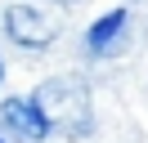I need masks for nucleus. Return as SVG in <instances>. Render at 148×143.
I'll return each mask as SVG.
<instances>
[{
	"label": "nucleus",
	"instance_id": "obj_1",
	"mask_svg": "<svg viewBox=\"0 0 148 143\" xmlns=\"http://www.w3.org/2000/svg\"><path fill=\"white\" fill-rule=\"evenodd\" d=\"M32 107H36V116L45 121L49 134H67V139H76V134H90V89L81 85V80L72 76H54V80H40L36 94L27 98Z\"/></svg>",
	"mask_w": 148,
	"mask_h": 143
},
{
	"label": "nucleus",
	"instance_id": "obj_2",
	"mask_svg": "<svg viewBox=\"0 0 148 143\" xmlns=\"http://www.w3.org/2000/svg\"><path fill=\"white\" fill-rule=\"evenodd\" d=\"M5 31H9L14 45L40 49V45H49L63 31V14L49 9V5H9L5 9Z\"/></svg>",
	"mask_w": 148,
	"mask_h": 143
},
{
	"label": "nucleus",
	"instance_id": "obj_3",
	"mask_svg": "<svg viewBox=\"0 0 148 143\" xmlns=\"http://www.w3.org/2000/svg\"><path fill=\"white\" fill-rule=\"evenodd\" d=\"M126 22H130L126 9H108L103 18H94L90 31H85V49H90L94 58H108V54L117 49V40L126 36Z\"/></svg>",
	"mask_w": 148,
	"mask_h": 143
},
{
	"label": "nucleus",
	"instance_id": "obj_4",
	"mask_svg": "<svg viewBox=\"0 0 148 143\" xmlns=\"http://www.w3.org/2000/svg\"><path fill=\"white\" fill-rule=\"evenodd\" d=\"M0 121L9 125V130L18 134L23 143H40V139L49 134V130H45V121L36 116V107H32L27 98H5V103H0Z\"/></svg>",
	"mask_w": 148,
	"mask_h": 143
},
{
	"label": "nucleus",
	"instance_id": "obj_5",
	"mask_svg": "<svg viewBox=\"0 0 148 143\" xmlns=\"http://www.w3.org/2000/svg\"><path fill=\"white\" fill-rule=\"evenodd\" d=\"M0 80H5V63H0Z\"/></svg>",
	"mask_w": 148,
	"mask_h": 143
},
{
	"label": "nucleus",
	"instance_id": "obj_6",
	"mask_svg": "<svg viewBox=\"0 0 148 143\" xmlns=\"http://www.w3.org/2000/svg\"><path fill=\"white\" fill-rule=\"evenodd\" d=\"M0 143H5V139H0Z\"/></svg>",
	"mask_w": 148,
	"mask_h": 143
}]
</instances>
